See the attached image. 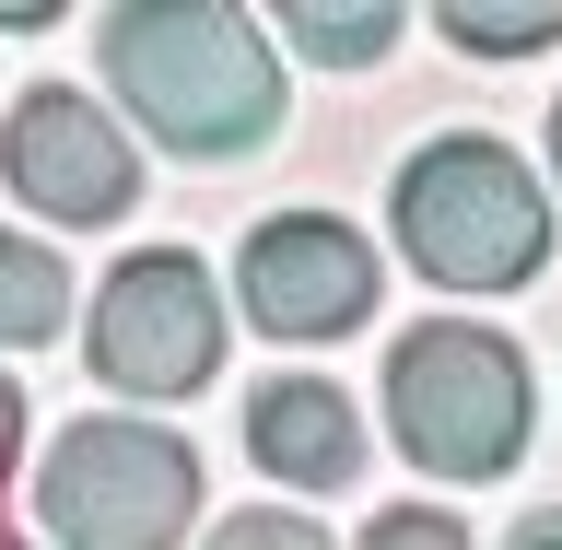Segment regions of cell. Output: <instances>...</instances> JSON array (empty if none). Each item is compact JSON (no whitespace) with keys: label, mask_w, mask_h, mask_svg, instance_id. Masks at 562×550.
Returning a JSON list of instances; mask_svg holds the SVG:
<instances>
[{"label":"cell","mask_w":562,"mask_h":550,"mask_svg":"<svg viewBox=\"0 0 562 550\" xmlns=\"http://www.w3.org/2000/svg\"><path fill=\"white\" fill-rule=\"evenodd\" d=\"M105 82L176 153H246L281 117L270 35L246 12H211V0H140V12H117L105 24Z\"/></svg>","instance_id":"cell-1"},{"label":"cell","mask_w":562,"mask_h":550,"mask_svg":"<svg viewBox=\"0 0 562 550\" xmlns=\"http://www.w3.org/2000/svg\"><path fill=\"white\" fill-rule=\"evenodd\" d=\"M398 246L446 293H516L551 258V200H539V176L504 141L457 130V141H422L398 165Z\"/></svg>","instance_id":"cell-2"},{"label":"cell","mask_w":562,"mask_h":550,"mask_svg":"<svg viewBox=\"0 0 562 550\" xmlns=\"http://www.w3.org/2000/svg\"><path fill=\"white\" fill-rule=\"evenodd\" d=\"M386 434L434 481H492L527 446V363L481 316H434L386 351Z\"/></svg>","instance_id":"cell-3"},{"label":"cell","mask_w":562,"mask_h":550,"mask_svg":"<svg viewBox=\"0 0 562 550\" xmlns=\"http://www.w3.org/2000/svg\"><path fill=\"white\" fill-rule=\"evenodd\" d=\"M200 516V446L165 422H70L35 481V527L59 550H176Z\"/></svg>","instance_id":"cell-4"},{"label":"cell","mask_w":562,"mask_h":550,"mask_svg":"<svg viewBox=\"0 0 562 550\" xmlns=\"http://www.w3.org/2000/svg\"><path fill=\"white\" fill-rule=\"evenodd\" d=\"M223 363V293L188 246H140L94 281V375L130 399H188Z\"/></svg>","instance_id":"cell-5"},{"label":"cell","mask_w":562,"mask_h":550,"mask_svg":"<svg viewBox=\"0 0 562 550\" xmlns=\"http://www.w3.org/2000/svg\"><path fill=\"white\" fill-rule=\"evenodd\" d=\"M0 176H12V200H35L47 223H117L140 200V165L117 117H105L82 82H35L12 105V130H0Z\"/></svg>","instance_id":"cell-6"},{"label":"cell","mask_w":562,"mask_h":550,"mask_svg":"<svg viewBox=\"0 0 562 550\" xmlns=\"http://www.w3.org/2000/svg\"><path fill=\"white\" fill-rule=\"evenodd\" d=\"M246 316L270 328V340H340L351 316L375 305V246L328 223V211H281L246 235Z\"/></svg>","instance_id":"cell-7"},{"label":"cell","mask_w":562,"mask_h":550,"mask_svg":"<svg viewBox=\"0 0 562 550\" xmlns=\"http://www.w3.org/2000/svg\"><path fill=\"white\" fill-rule=\"evenodd\" d=\"M246 446H258V469L293 492H340L351 469H363V422H351V399L328 375H270L258 399H246Z\"/></svg>","instance_id":"cell-8"},{"label":"cell","mask_w":562,"mask_h":550,"mask_svg":"<svg viewBox=\"0 0 562 550\" xmlns=\"http://www.w3.org/2000/svg\"><path fill=\"white\" fill-rule=\"evenodd\" d=\"M59 316H70V270L35 235H0V340H12V351L59 340Z\"/></svg>","instance_id":"cell-9"},{"label":"cell","mask_w":562,"mask_h":550,"mask_svg":"<svg viewBox=\"0 0 562 550\" xmlns=\"http://www.w3.org/2000/svg\"><path fill=\"white\" fill-rule=\"evenodd\" d=\"M281 35H293L305 59L363 70V59H386V47H398V12H375V0H293V12H281Z\"/></svg>","instance_id":"cell-10"},{"label":"cell","mask_w":562,"mask_h":550,"mask_svg":"<svg viewBox=\"0 0 562 550\" xmlns=\"http://www.w3.org/2000/svg\"><path fill=\"white\" fill-rule=\"evenodd\" d=\"M446 35H457V47H481V59H527V47H551V35H562V0H457Z\"/></svg>","instance_id":"cell-11"},{"label":"cell","mask_w":562,"mask_h":550,"mask_svg":"<svg viewBox=\"0 0 562 550\" xmlns=\"http://www.w3.org/2000/svg\"><path fill=\"white\" fill-rule=\"evenodd\" d=\"M363 550H469V527L434 516V504H386V516L363 527Z\"/></svg>","instance_id":"cell-12"},{"label":"cell","mask_w":562,"mask_h":550,"mask_svg":"<svg viewBox=\"0 0 562 550\" xmlns=\"http://www.w3.org/2000/svg\"><path fill=\"white\" fill-rule=\"evenodd\" d=\"M211 550H328L305 516H281V504H258V516H223L211 527Z\"/></svg>","instance_id":"cell-13"},{"label":"cell","mask_w":562,"mask_h":550,"mask_svg":"<svg viewBox=\"0 0 562 550\" xmlns=\"http://www.w3.org/2000/svg\"><path fill=\"white\" fill-rule=\"evenodd\" d=\"M12 446H24V399H12V375H0V481H12Z\"/></svg>","instance_id":"cell-14"},{"label":"cell","mask_w":562,"mask_h":550,"mask_svg":"<svg viewBox=\"0 0 562 550\" xmlns=\"http://www.w3.org/2000/svg\"><path fill=\"white\" fill-rule=\"evenodd\" d=\"M516 550H562V516H527V527H516Z\"/></svg>","instance_id":"cell-15"},{"label":"cell","mask_w":562,"mask_h":550,"mask_svg":"<svg viewBox=\"0 0 562 550\" xmlns=\"http://www.w3.org/2000/svg\"><path fill=\"white\" fill-rule=\"evenodd\" d=\"M551 176H562V105H551Z\"/></svg>","instance_id":"cell-16"}]
</instances>
